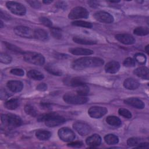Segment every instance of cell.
<instances>
[{"label":"cell","instance_id":"cell-1","mask_svg":"<svg viewBox=\"0 0 149 149\" xmlns=\"http://www.w3.org/2000/svg\"><path fill=\"white\" fill-rule=\"evenodd\" d=\"M104 60L97 57H83L74 61L72 63V68L80 70L86 68H96L102 66Z\"/></svg>","mask_w":149,"mask_h":149},{"label":"cell","instance_id":"cell-2","mask_svg":"<svg viewBox=\"0 0 149 149\" xmlns=\"http://www.w3.org/2000/svg\"><path fill=\"white\" fill-rule=\"evenodd\" d=\"M38 120L39 122L44 121L48 127H55L63 124L65 122V119L55 113H48L39 116Z\"/></svg>","mask_w":149,"mask_h":149},{"label":"cell","instance_id":"cell-3","mask_svg":"<svg viewBox=\"0 0 149 149\" xmlns=\"http://www.w3.org/2000/svg\"><path fill=\"white\" fill-rule=\"evenodd\" d=\"M23 58L26 62L38 66H41L45 63V58L43 55L35 52H24Z\"/></svg>","mask_w":149,"mask_h":149},{"label":"cell","instance_id":"cell-4","mask_svg":"<svg viewBox=\"0 0 149 149\" xmlns=\"http://www.w3.org/2000/svg\"><path fill=\"white\" fill-rule=\"evenodd\" d=\"M1 121L3 125L12 127L20 126L22 123L21 118L19 116L12 113L2 115Z\"/></svg>","mask_w":149,"mask_h":149},{"label":"cell","instance_id":"cell-5","mask_svg":"<svg viewBox=\"0 0 149 149\" xmlns=\"http://www.w3.org/2000/svg\"><path fill=\"white\" fill-rule=\"evenodd\" d=\"M63 98L66 103L70 104H85L88 101V98L85 96L69 93L65 94Z\"/></svg>","mask_w":149,"mask_h":149},{"label":"cell","instance_id":"cell-6","mask_svg":"<svg viewBox=\"0 0 149 149\" xmlns=\"http://www.w3.org/2000/svg\"><path fill=\"white\" fill-rule=\"evenodd\" d=\"M89 13L88 10L81 6H77L73 8L69 12L68 17L69 19L74 20L78 19H86L88 17Z\"/></svg>","mask_w":149,"mask_h":149},{"label":"cell","instance_id":"cell-7","mask_svg":"<svg viewBox=\"0 0 149 149\" xmlns=\"http://www.w3.org/2000/svg\"><path fill=\"white\" fill-rule=\"evenodd\" d=\"M6 5L10 11L16 15L23 16L26 14V8L20 3L14 1H8L6 2Z\"/></svg>","mask_w":149,"mask_h":149},{"label":"cell","instance_id":"cell-8","mask_svg":"<svg viewBox=\"0 0 149 149\" xmlns=\"http://www.w3.org/2000/svg\"><path fill=\"white\" fill-rule=\"evenodd\" d=\"M59 137L63 141H71L75 138L74 133L69 128L62 127L58 130Z\"/></svg>","mask_w":149,"mask_h":149},{"label":"cell","instance_id":"cell-9","mask_svg":"<svg viewBox=\"0 0 149 149\" xmlns=\"http://www.w3.org/2000/svg\"><path fill=\"white\" fill-rule=\"evenodd\" d=\"M14 32L17 36L21 37L34 38V31L26 26H17L14 29Z\"/></svg>","mask_w":149,"mask_h":149},{"label":"cell","instance_id":"cell-10","mask_svg":"<svg viewBox=\"0 0 149 149\" xmlns=\"http://www.w3.org/2000/svg\"><path fill=\"white\" fill-rule=\"evenodd\" d=\"M73 127L74 129L81 136H86L91 132L90 126L85 122L77 121L73 123Z\"/></svg>","mask_w":149,"mask_h":149},{"label":"cell","instance_id":"cell-11","mask_svg":"<svg viewBox=\"0 0 149 149\" xmlns=\"http://www.w3.org/2000/svg\"><path fill=\"white\" fill-rule=\"evenodd\" d=\"M108 112L106 108L99 106L91 107L88 111V115L93 118H100L104 116Z\"/></svg>","mask_w":149,"mask_h":149},{"label":"cell","instance_id":"cell-12","mask_svg":"<svg viewBox=\"0 0 149 149\" xmlns=\"http://www.w3.org/2000/svg\"><path fill=\"white\" fill-rule=\"evenodd\" d=\"M94 18L101 22L105 23H111L113 21V16L108 12L105 11H98L94 13Z\"/></svg>","mask_w":149,"mask_h":149},{"label":"cell","instance_id":"cell-13","mask_svg":"<svg viewBox=\"0 0 149 149\" xmlns=\"http://www.w3.org/2000/svg\"><path fill=\"white\" fill-rule=\"evenodd\" d=\"M116 40L125 45H132L135 43V38L129 34H119L115 36Z\"/></svg>","mask_w":149,"mask_h":149},{"label":"cell","instance_id":"cell-14","mask_svg":"<svg viewBox=\"0 0 149 149\" xmlns=\"http://www.w3.org/2000/svg\"><path fill=\"white\" fill-rule=\"evenodd\" d=\"M7 87L13 93L20 92L23 87V83L19 80H10L6 84Z\"/></svg>","mask_w":149,"mask_h":149},{"label":"cell","instance_id":"cell-15","mask_svg":"<svg viewBox=\"0 0 149 149\" xmlns=\"http://www.w3.org/2000/svg\"><path fill=\"white\" fill-rule=\"evenodd\" d=\"M124 102L137 109H143L145 107L144 102L141 100L135 97L128 98L124 101Z\"/></svg>","mask_w":149,"mask_h":149},{"label":"cell","instance_id":"cell-16","mask_svg":"<svg viewBox=\"0 0 149 149\" xmlns=\"http://www.w3.org/2000/svg\"><path fill=\"white\" fill-rule=\"evenodd\" d=\"M86 144L90 147L94 148L100 145L101 143V138L97 134H94L86 139Z\"/></svg>","mask_w":149,"mask_h":149},{"label":"cell","instance_id":"cell-17","mask_svg":"<svg viewBox=\"0 0 149 149\" xmlns=\"http://www.w3.org/2000/svg\"><path fill=\"white\" fill-rule=\"evenodd\" d=\"M65 84L70 86L73 87H79L82 85L86 84L85 80L81 77H73L68 79H66L65 80Z\"/></svg>","mask_w":149,"mask_h":149},{"label":"cell","instance_id":"cell-18","mask_svg":"<svg viewBox=\"0 0 149 149\" xmlns=\"http://www.w3.org/2000/svg\"><path fill=\"white\" fill-rule=\"evenodd\" d=\"M120 64L119 62L115 61H112L108 62L105 66V72L109 73H115L118 72Z\"/></svg>","mask_w":149,"mask_h":149},{"label":"cell","instance_id":"cell-19","mask_svg":"<svg viewBox=\"0 0 149 149\" xmlns=\"http://www.w3.org/2000/svg\"><path fill=\"white\" fill-rule=\"evenodd\" d=\"M69 52L75 55H90L93 54V51L90 49L83 48H72Z\"/></svg>","mask_w":149,"mask_h":149},{"label":"cell","instance_id":"cell-20","mask_svg":"<svg viewBox=\"0 0 149 149\" xmlns=\"http://www.w3.org/2000/svg\"><path fill=\"white\" fill-rule=\"evenodd\" d=\"M140 86V83L135 79L128 78L124 81L123 86L127 90H135Z\"/></svg>","mask_w":149,"mask_h":149},{"label":"cell","instance_id":"cell-21","mask_svg":"<svg viewBox=\"0 0 149 149\" xmlns=\"http://www.w3.org/2000/svg\"><path fill=\"white\" fill-rule=\"evenodd\" d=\"M134 73L138 77L143 79L148 80L149 78V72L148 69L146 67H139L135 69Z\"/></svg>","mask_w":149,"mask_h":149},{"label":"cell","instance_id":"cell-22","mask_svg":"<svg viewBox=\"0 0 149 149\" xmlns=\"http://www.w3.org/2000/svg\"><path fill=\"white\" fill-rule=\"evenodd\" d=\"M34 38L41 41H46L48 39V34L45 30L38 29L34 31Z\"/></svg>","mask_w":149,"mask_h":149},{"label":"cell","instance_id":"cell-23","mask_svg":"<svg viewBox=\"0 0 149 149\" xmlns=\"http://www.w3.org/2000/svg\"><path fill=\"white\" fill-rule=\"evenodd\" d=\"M36 136L40 140H47L51 136V133L48 130L40 129L36 132Z\"/></svg>","mask_w":149,"mask_h":149},{"label":"cell","instance_id":"cell-24","mask_svg":"<svg viewBox=\"0 0 149 149\" xmlns=\"http://www.w3.org/2000/svg\"><path fill=\"white\" fill-rule=\"evenodd\" d=\"M27 76L34 80H41L44 77V74L42 73L35 69L29 70L27 72Z\"/></svg>","mask_w":149,"mask_h":149},{"label":"cell","instance_id":"cell-25","mask_svg":"<svg viewBox=\"0 0 149 149\" xmlns=\"http://www.w3.org/2000/svg\"><path fill=\"white\" fill-rule=\"evenodd\" d=\"M106 122L109 125L114 127H119L122 123L120 119L115 116H108L106 118Z\"/></svg>","mask_w":149,"mask_h":149},{"label":"cell","instance_id":"cell-26","mask_svg":"<svg viewBox=\"0 0 149 149\" xmlns=\"http://www.w3.org/2000/svg\"><path fill=\"white\" fill-rule=\"evenodd\" d=\"M73 40L77 44H80L83 45H93L96 44V41L94 40L87 39L86 38H83L80 37H74Z\"/></svg>","mask_w":149,"mask_h":149},{"label":"cell","instance_id":"cell-27","mask_svg":"<svg viewBox=\"0 0 149 149\" xmlns=\"http://www.w3.org/2000/svg\"><path fill=\"white\" fill-rule=\"evenodd\" d=\"M19 105V100L16 98L10 99L9 100L7 101L4 104L5 108L10 110H14L16 109L18 107Z\"/></svg>","mask_w":149,"mask_h":149},{"label":"cell","instance_id":"cell-28","mask_svg":"<svg viewBox=\"0 0 149 149\" xmlns=\"http://www.w3.org/2000/svg\"><path fill=\"white\" fill-rule=\"evenodd\" d=\"M104 140L108 145L116 144L119 142L118 136L113 134H108L104 137Z\"/></svg>","mask_w":149,"mask_h":149},{"label":"cell","instance_id":"cell-29","mask_svg":"<svg viewBox=\"0 0 149 149\" xmlns=\"http://www.w3.org/2000/svg\"><path fill=\"white\" fill-rule=\"evenodd\" d=\"M133 33L134 34L137 36H146L148 34L149 31L148 27H136Z\"/></svg>","mask_w":149,"mask_h":149},{"label":"cell","instance_id":"cell-30","mask_svg":"<svg viewBox=\"0 0 149 149\" xmlns=\"http://www.w3.org/2000/svg\"><path fill=\"white\" fill-rule=\"evenodd\" d=\"M24 111L27 115H29L33 117L36 116L37 115V110L35 109V108L33 105L30 104H27L25 105Z\"/></svg>","mask_w":149,"mask_h":149},{"label":"cell","instance_id":"cell-31","mask_svg":"<svg viewBox=\"0 0 149 149\" xmlns=\"http://www.w3.org/2000/svg\"><path fill=\"white\" fill-rule=\"evenodd\" d=\"M45 69L47 70L49 73L53 74V75H56V76H61L62 75V72L55 68V66L51 65H48L45 66Z\"/></svg>","mask_w":149,"mask_h":149},{"label":"cell","instance_id":"cell-32","mask_svg":"<svg viewBox=\"0 0 149 149\" xmlns=\"http://www.w3.org/2000/svg\"><path fill=\"white\" fill-rule=\"evenodd\" d=\"M72 23L73 25L76 26H80V27L88 28V29H90L93 26L91 23L86 21H83V20H75Z\"/></svg>","mask_w":149,"mask_h":149},{"label":"cell","instance_id":"cell-33","mask_svg":"<svg viewBox=\"0 0 149 149\" xmlns=\"http://www.w3.org/2000/svg\"><path fill=\"white\" fill-rule=\"evenodd\" d=\"M88 92H89V88L86 84L78 87V88L77 90V94L82 96H85L87 95Z\"/></svg>","mask_w":149,"mask_h":149},{"label":"cell","instance_id":"cell-34","mask_svg":"<svg viewBox=\"0 0 149 149\" xmlns=\"http://www.w3.org/2000/svg\"><path fill=\"white\" fill-rule=\"evenodd\" d=\"M134 60L139 64H144L146 62V57L142 53H137L134 55Z\"/></svg>","mask_w":149,"mask_h":149},{"label":"cell","instance_id":"cell-35","mask_svg":"<svg viewBox=\"0 0 149 149\" xmlns=\"http://www.w3.org/2000/svg\"><path fill=\"white\" fill-rule=\"evenodd\" d=\"M5 44L6 45V47L8 49L12 51V52H15L19 53V54H23L24 53L23 51L20 48H19V47H17V46H16L15 45H13V44L8 43V42H5Z\"/></svg>","mask_w":149,"mask_h":149},{"label":"cell","instance_id":"cell-36","mask_svg":"<svg viewBox=\"0 0 149 149\" xmlns=\"http://www.w3.org/2000/svg\"><path fill=\"white\" fill-rule=\"evenodd\" d=\"M0 61L3 63L8 64L11 62L12 58L9 55L1 52L0 55Z\"/></svg>","mask_w":149,"mask_h":149},{"label":"cell","instance_id":"cell-37","mask_svg":"<svg viewBox=\"0 0 149 149\" xmlns=\"http://www.w3.org/2000/svg\"><path fill=\"white\" fill-rule=\"evenodd\" d=\"M140 143H141L140 139L137 137H132L129 139L127 141V145L130 147H133V146L136 147Z\"/></svg>","mask_w":149,"mask_h":149},{"label":"cell","instance_id":"cell-38","mask_svg":"<svg viewBox=\"0 0 149 149\" xmlns=\"http://www.w3.org/2000/svg\"><path fill=\"white\" fill-rule=\"evenodd\" d=\"M51 33L52 36L56 39H60L62 37V33L61 30L59 28H51Z\"/></svg>","mask_w":149,"mask_h":149},{"label":"cell","instance_id":"cell-39","mask_svg":"<svg viewBox=\"0 0 149 149\" xmlns=\"http://www.w3.org/2000/svg\"><path fill=\"white\" fill-rule=\"evenodd\" d=\"M118 113H119V114L120 115L122 116L124 118H127V119H129V118H132V113H131V112L129 110H127L126 109L120 108L118 110Z\"/></svg>","mask_w":149,"mask_h":149},{"label":"cell","instance_id":"cell-40","mask_svg":"<svg viewBox=\"0 0 149 149\" xmlns=\"http://www.w3.org/2000/svg\"><path fill=\"white\" fill-rule=\"evenodd\" d=\"M136 61L132 58H127L123 62V65L126 67H133L135 66Z\"/></svg>","mask_w":149,"mask_h":149},{"label":"cell","instance_id":"cell-41","mask_svg":"<svg viewBox=\"0 0 149 149\" xmlns=\"http://www.w3.org/2000/svg\"><path fill=\"white\" fill-rule=\"evenodd\" d=\"M39 21L40 22L44 25L45 26H47V27H51L52 26V22L47 17H40L39 19Z\"/></svg>","mask_w":149,"mask_h":149},{"label":"cell","instance_id":"cell-42","mask_svg":"<svg viewBox=\"0 0 149 149\" xmlns=\"http://www.w3.org/2000/svg\"><path fill=\"white\" fill-rule=\"evenodd\" d=\"M10 73L14 75L18 76H23L24 74L23 70L22 69H19V68L12 69L10 70Z\"/></svg>","mask_w":149,"mask_h":149},{"label":"cell","instance_id":"cell-43","mask_svg":"<svg viewBox=\"0 0 149 149\" xmlns=\"http://www.w3.org/2000/svg\"><path fill=\"white\" fill-rule=\"evenodd\" d=\"M27 2L29 3V5L36 9H39L41 8V3L39 1H27Z\"/></svg>","mask_w":149,"mask_h":149},{"label":"cell","instance_id":"cell-44","mask_svg":"<svg viewBox=\"0 0 149 149\" xmlns=\"http://www.w3.org/2000/svg\"><path fill=\"white\" fill-rule=\"evenodd\" d=\"M47 89V85L44 83H40L37 86V90L41 91H45Z\"/></svg>","mask_w":149,"mask_h":149},{"label":"cell","instance_id":"cell-45","mask_svg":"<svg viewBox=\"0 0 149 149\" xmlns=\"http://www.w3.org/2000/svg\"><path fill=\"white\" fill-rule=\"evenodd\" d=\"M83 146V143L81 141H74L68 144V146L72 147H80Z\"/></svg>","mask_w":149,"mask_h":149},{"label":"cell","instance_id":"cell-46","mask_svg":"<svg viewBox=\"0 0 149 149\" xmlns=\"http://www.w3.org/2000/svg\"><path fill=\"white\" fill-rule=\"evenodd\" d=\"M0 94H1V98L2 100L6 99L8 97V93L6 92V91L5 90L1 89Z\"/></svg>","mask_w":149,"mask_h":149},{"label":"cell","instance_id":"cell-47","mask_svg":"<svg viewBox=\"0 0 149 149\" xmlns=\"http://www.w3.org/2000/svg\"><path fill=\"white\" fill-rule=\"evenodd\" d=\"M56 6L59 8H61V9H65L66 6V4L65 2H58L56 3Z\"/></svg>","mask_w":149,"mask_h":149},{"label":"cell","instance_id":"cell-48","mask_svg":"<svg viewBox=\"0 0 149 149\" xmlns=\"http://www.w3.org/2000/svg\"><path fill=\"white\" fill-rule=\"evenodd\" d=\"M136 147L137 148H148L149 147V144L148 143H139Z\"/></svg>","mask_w":149,"mask_h":149},{"label":"cell","instance_id":"cell-49","mask_svg":"<svg viewBox=\"0 0 149 149\" xmlns=\"http://www.w3.org/2000/svg\"><path fill=\"white\" fill-rule=\"evenodd\" d=\"M89 5L91 7H96L98 6V2L96 1H90L87 2Z\"/></svg>","mask_w":149,"mask_h":149},{"label":"cell","instance_id":"cell-50","mask_svg":"<svg viewBox=\"0 0 149 149\" xmlns=\"http://www.w3.org/2000/svg\"><path fill=\"white\" fill-rule=\"evenodd\" d=\"M52 2V1H43V2H44V3H47V4L50 3H51Z\"/></svg>","mask_w":149,"mask_h":149},{"label":"cell","instance_id":"cell-51","mask_svg":"<svg viewBox=\"0 0 149 149\" xmlns=\"http://www.w3.org/2000/svg\"><path fill=\"white\" fill-rule=\"evenodd\" d=\"M148 45H147L146 46V52L148 54Z\"/></svg>","mask_w":149,"mask_h":149},{"label":"cell","instance_id":"cell-52","mask_svg":"<svg viewBox=\"0 0 149 149\" xmlns=\"http://www.w3.org/2000/svg\"><path fill=\"white\" fill-rule=\"evenodd\" d=\"M0 24H1V28H2L3 27V22H2V20H1L0 21Z\"/></svg>","mask_w":149,"mask_h":149},{"label":"cell","instance_id":"cell-53","mask_svg":"<svg viewBox=\"0 0 149 149\" xmlns=\"http://www.w3.org/2000/svg\"><path fill=\"white\" fill-rule=\"evenodd\" d=\"M109 2L111 3H117V2H119V1H109Z\"/></svg>","mask_w":149,"mask_h":149}]
</instances>
